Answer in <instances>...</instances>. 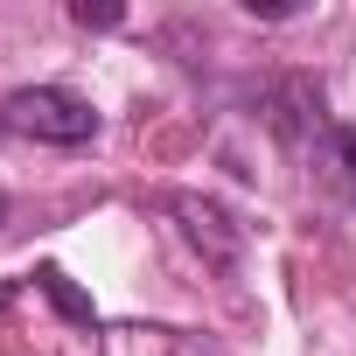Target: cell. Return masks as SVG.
<instances>
[{
    "label": "cell",
    "mask_w": 356,
    "mask_h": 356,
    "mask_svg": "<svg viewBox=\"0 0 356 356\" xmlns=\"http://www.w3.org/2000/svg\"><path fill=\"white\" fill-rule=\"evenodd\" d=\"M273 126H280V133H286V147L300 154V168H307V182H314V189H328V196L356 203V133L328 112V98H321V91L286 84V91L273 98Z\"/></svg>",
    "instance_id": "6da1fadb"
},
{
    "label": "cell",
    "mask_w": 356,
    "mask_h": 356,
    "mask_svg": "<svg viewBox=\"0 0 356 356\" xmlns=\"http://www.w3.org/2000/svg\"><path fill=\"white\" fill-rule=\"evenodd\" d=\"M0 126L22 140H42V147H84L98 133V112H91V98H77L63 84H29L0 105Z\"/></svg>",
    "instance_id": "7a4b0ae2"
},
{
    "label": "cell",
    "mask_w": 356,
    "mask_h": 356,
    "mask_svg": "<svg viewBox=\"0 0 356 356\" xmlns=\"http://www.w3.org/2000/svg\"><path fill=\"white\" fill-rule=\"evenodd\" d=\"M175 224H182V238L210 259V266H238V252H245V231L217 210V203H203V196H175Z\"/></svg>",
    "instance_id": "3957f363"
},
{
    "label": "cell",
    "mask_w": 356,
    "mask_h": 356,
    "mask_svg": "<svg viewBox=\"0 0 356 356\" xmlns=\"http://www.w3.org/2000/svg\"><path fill=\"white\" fill-rule=\"evenodd\" d=\"M161 349H168V356H217V349H203L196 335H168V328H161Z\"/></svg>",
    "instance_id": "277c9868"
},
{
    "label": "cell",
    "mask_w": 356,
    "mask_h": 356,
    "mask_svg": "<svg viewBox=\"0 0 356 356\" xmlns=\"http://www.w3.org/2000/svg\"><path fill=\"white\" fill-rule=\"evenodd\" d=\"M70 15H77L84 29H112V22H119V8H70Z\"/></svg>",
    "instance_id": "5b68a950"
},
{
    "label": "cell",
    "mask_w": 356,
    "mask_h": 356,
    "mask_svg": "<svg viewBox=\"0 0 356 356\" xmlns=\"http://www.w3.org/2000/svg\"><path fill=\"white\" fill-rule=\"evenodd\" d=\"M245 15H266V22H286L293 8H286V0H245Z\"/></svg>",
    "instance_id": "8992f818"
}]
</instances>
